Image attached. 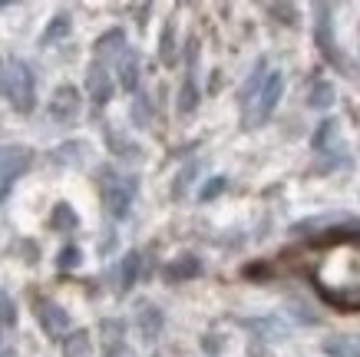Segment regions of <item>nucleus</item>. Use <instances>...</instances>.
<instances>
[{
	"label": "nucleus",
	"instance_id": "nucleus-9",
	"mask_svg": "<svg viewBox=\"0 0 360 357\" xmlns=\"http://www.w3.org/2000/svg\"><path fill=\"white\" fill-rule=\"evenodd\" d=\"M126 50H129V46H126V30H122V27H112V30H106L96 40V46H93L96 63H103V66H106V60H120Z\"/></svg>",
	"mask_w": 360,
	"mask_h": 357
},
{
	"label": "nucleus",
	"instance_id": "nucleus-30",
	"mask_svg": "<svg viewBox=\"0 0 360 357\" xmlns=\"http://www.w3.org/2000/svg\"><path fill=\"white\" fill-rule=\"evenodd\" d=\"M268 11H271L274 17L284 23V27H297V7H295V4H271Z\"/></svg>",
	"mask_w": 360,
	"mask_h": 357
},
{
	"label": "nucleus",
	"instance_id": "nucleus-23",
	"mask_svg": "<svg viewBox=\"0 0 360 357\" xmlns=\"http://www.w3.org/2000/svg\"><path fill=\"white\" fill-rule=\"evenodd\" d=\"M195 106H198V87H195L192 76H186V83H182V89H179V113L188 116Z\"/></svg>",
	"mask_w": 360,
	"mask_h": 357
},
{
	"label": "nucleus",
	"instance_id": "nucleus-24",
	"mask_svg": "<svg viewBox=\"0 0 360 357\" xmlns=\"http://www.w3.org/2000/svg\"><path fill=\"white\" fill-rule=\"evenodd\" d=\"M198 173V163H188L182 165V173L175 175V182H172V199H186V189L192 185V179H195Z\"/></svg>",
	"mask_w": 360,
	"mask_h": 357
},
{
	"label": "nucleus",
	"instance_id": "nucleus-16",
	"mask_svg": "<svg viewBox=\"0 0 360 357\" xmlns=\"http://www.w3.org/2000/svg\"><path fill=\"white\" fill-rule=\"evenodd\" d=\"M241 325L248 331H255L258 337H268V341H284L288 337V327L278 318H251V321H241Z\"/></svg>",
	"mask_w": 360,
	"mask_h": 357
},
{
	"label": "nucleus",
	"instance_id": "nucleus-31",
	"mask_svg": "<svg viewBox=\"0 0 360 357\" xmlns=\"http://www.w3.org/2000/svg\"><path fill=\"white\" fill-rule=\"evenodd\" d=\"M0 325H7V327L17 325V308H13V301L7 294H0Z\"/></svg>",
	"mask_w": 360,
	"mask_h": 357
},
{
	"label": "nucleus",
	"instance_id": "nucleus-14",
	"mask_svg": "<svg viewBox=\"0 0 360 357\" xmlns=\"http://www.w3.org/2000/svg\"><path fill=\"white\" fill-rule=\"evenodd\" d=\"M139 54L136 50H126V54L120 56V87L126 89V93H136V87H139Z\"/></svg>",
	"mask_w": 360,
	"mask_h": 357
},
{
	"label": "nucleus",
	"instance_id": "nucleus-15",
	"mask_svg": "<svg viewBox=\"0 0 360 357\" xmlns=\"http://www.w3.org/2000/svg\"><path fill=\"white\" fill-rule=\"evenodd\" d=\"M139 271H142V255L139 251H126L120 265V294L132 292V284L139 282Z\"/></svg>",
	"mask_w": 360,
	"mask_h": 357
},
{
	"label": "nucleus",
	"instance_id": "nucleus-19",
	"mask_svg": "<svg viewBox=\"0 0 360 357\" xmlns=\"http://www.w3.org/2000/svg\"><path fill=\"white\" fill-rule=\"evenodd\" d=\"M70 30H73V20H70V13H56L53 20L46 23V30L40 33V44H44V46L56 44V40L70 37Z\"/></svg>",
	"mask_w": 360,
	"mask_h": 357
},
{
	"label": "nucleus",
	"instance_id": "nucleus-36",
	"mask_svg": "<svg viewBox=\"0 0 360 357\" xmlns=\"http://www.w3.org/2000/svg\"><path fill=\"white\" fill-rule=\"evenodd\" d=\"M0 357H17V354L13 351H0Z\"/></svg>",
	"mask_w": 360,
	"mask_h": 357
},
{
	"label": "nucleus",
	"instance_id": "nucleus-6",
	"mask_svg": "<svg viewBox=\"0 0 360 357\" xmlns=\"http://www.w3.org/2000/svg\"><path fill=\"white\" fill-rule=\"evenodd\" d=\"M79 106H83V99H79V89L77 87H56L53 99H50V119L53 123H77L79 116Z\"/></svg>",
	"mask_w": 360,
	"mask_h": 357
},
{
	"label": "nucleus",
	"instance_id": "nucleus-4",
	"mask_svg": "<svg viewBox=\"0 0 360 357\" xmlns=\"http://www.w3.org/2000/svg\"><path fill=\"white\" fill-rule=\"evenodd\" d=\"M281 93H284V76H281V70H271V73H268V80H264L262 93H258V96H255V103L248 106L245 126H262L264 119L274 113V106H278Z\"/></svg>",
	"mask_w": 360,
	"mask_h": 357
},
{
	"label": "nucleus",
	"instance_id": "nucleus-34",
	"mask_svg": "<svg viewBox=\"0 0 360 357\" xmlns=\"http://www.w3.org/2000/svg\"><path fill=\"white\" fill-rule=\"evenodd\" d=\"M202 344H205V351H208V354H219V351H221V341H215V337H205Z\"/></svg>",
	"mask_w": 360,
	"mask_h": 357
},
{
	"label": "nucleus",
	"instance_id": "nucleus-13",
	"mask_svg": "<svg viewBox=\"0 0 360 357\" xmlns=\"http://www.w3.org/2000/svg\"><path fill=\"white\" fill-rule=\"evenodd\" d=\"M89 146L83 139H73V142H63V146H56L53 152H50V159H53L56 165H83V159H86Z\"/></svg>",
	"mask_w": 360,
	"mask_h": 357
},
{
	"label": "nucleus",
	"instance_id": "nucleus-21",
	"mask_svg": "<svg viewBox=\"0 0 360 357\" xmlns=\"http://www.w3.org/2000/svg\"><path fill=\"white\" fill-rule=\"evenodd\" d=\"M334 99H338V93H334L330 83H314L311 93H307V99H304V106L307 109H330L334 106Z\"/></svg>",
	"mask_w": 360,
	"mask_h": 357
},
{
	"label": "nucleus",
	"instance_id": "nucleus-29",
	"mask_svg": "<svg viewBox=\"0 0 360 357\" xmlns=\"http://www.w3.org/2000/svg\"><path fill=\"white\" fill-rule=\"evenodd\" d=\"M106 139L112 142V152H116V156H126V159H139V146L126 142L122 136H116V132H106Z\"/></svg>",
	"mask_w": 360,
	"mask_h": 357
},
{
	"label": "nucleus",
	"instance_id": "nucleus-7",
	"mask_svg": "<svg viewBox=\"0 0 360 357\" xmlns=\"http://www.w3.org/2000/svg\"><path fill=\"white\" fill-rule=\"evenodd\" d=\"M37 321L46 331V337H66L70 331V311L56 301H37Z\"/></svg>",
	"mask_w": 360,
	"mask_h": 357
},
{
	"label": "nucleus",
	"instance_id": "nucleus-33",
	"mask_svg": "<svg viewBox=\"0 0 360 357\" xmlns=\"http://www.w3.org/2000/svg\"><path fill=\"white\" fill-rule=\"evenodd\" d=\"M106 357H136V351H132L129 344H112L110 351H106Z\"/></svg>",
	"mask_w": 360,
	"mask_h": 357
},
{
	"label": "nucleus",
	"instance_id": "nucleus-20",
	"mask_svg": "<svg viewBox=\"0 0 360 357\" xmlns=\"http://www.w3.org/2000/svg\"><path fill=\"white\" fill-rule=\"evenodd\" d=\"M321 351L328 357H360V347H357V341L354 337H328L324 344H321Z\"/></svg>",
	"mask_w": 360,
	"mask_h": 357
},
{
	"label": "nucleus",
	"instance_id": "nucleus-12",
	"mask_svg": "<svg viewBox=\"0 0 360 357\" xmlns=\"http://www.w3.org/2000/svg\"><path fill=\"white\" fill-rule=\"evenodd\" d=\"M264 80H268V70H264V60H258V66L251 70V76L241 83V89H238L241 109H248L251 103H255V96H258V93H262V87H264Z\"/></svg>",
	"mask_w": 360,
	"mask_h": 357
},
{
	"label": "nucleus",
	"instance_id": "nucleus-38",
	"mask_svg": "<svg viewBox=\"0 0 360 357\" xmlns=\"http://www.w3.org/2000/svg\"><path fill=\"white\" fill-rule=\"evenodd\" d=\"M155 357H159V354H155Z\"/></svg>",
	"mask_w": 360,
	"mask_h": 357
},
{
	"label": "nucleus",
	"instance_id": "nucleus-10",
	"mask_svg": "<svg viewBox=\"0 0 360 357\" xmlns=\"http://www.w3.org/2000/svg\"><path fill=\"white\" fill-rule=\"evenodd\" d=\"M202 275V258L198 255H179L162 268L165 282H188V278H198Z\"/></svg>",
	"mask_w": 360,
	"mask_h": 357
},
{
	"label": "nucleus",
	"instance_id": "nucleus-8",
	"mask_svg": "<svg viewBox=\"0 0 360 357\" xmlns=\"http://www.w3.org/2000/svg\"><path fill=\"white\" fill-rule=\"evenodd\" d=\"M86 93L93 96L96 106H106V103L112 99V93H116V83H112L110 70H106L103 63H89V70H86Z\"/></svg>",
	"mask_w": 360,
	"mask_h": 357
},
{
	"label": "nucleus",
	"instance_id": "nucleus-22",
	"mask_svg": "<svg viewBox=\"0 0 360 357\" xmlns=\"http://www.w3.org/2000/svg\"><path fill=\"white\" fill-rule=\"evenodd\" d=\"M338 136V119H321V126H317V132L311 136V149L324 152L328 149V142Z\"/></svg>",
	"mask_w": 360,
	"mask_h": 357
},
{
	"label": "nucleus",
	"instance_id": "nucleus-25",
	"mask_svg": "<svg viewBox=\"0 0 360 357\" xmlns=\"http://www.w3.org/2000/svg\"><path fill=\"white\" fill-rule=\"evenodd\" d=\"M132 123H136L139 130H146V126L153 123V103L142 96V93L136 96V103H132Z\"/></svg>",
	"mask_w": 360,
	"mask_h": 357
},
{
	"label": "nucleus",
	"instance_id": "nucleus-17",
	"mask_svg": "<svg viewBox=\"0 0 360 357\" xmlns=\"http://www.w3.org/2000/svg\"><path fill=\"white\" fill-rule=\"evenodd\" d=\"M50 228L53 232H73V228H79L77 208L70 206V202H56L53 212H50Z\"/></svg>",
	"mask_w": 360,
	"mask_h": 357
},
{
	"label": "nucleus",
	"instance_id": "nucleus-18",
	"mask_svg": "<svg viewBox=\"0 0 360 357\" xmlns=\"http://www.w3.org/2000/svg\"><path fill=\"white\" fill-rule=\"evenodd\" d=\"M63 357H93V337H89V331H70L63 337Z\"/></svg>",
	"mask_w": 360,
	"mask_h": 357
},
{
	"label": "nucleus",
	"instance_id": "nucleus-11",
	"mask_svg": "<svg viewBox=\"0 0 360 357\" xmlns=\"http://www.w3.org/2000/svg\"><path fill=\"white\" fill-rule=\"evenodd\" d=\"M136 325H139V331H142V337H146V341H155V337L162 334L165 318H162V311H159L155 304L142 301L139 311H136Z\"/></svg>",
	"mask_w": 360,
	"mask_h": 357
},
{
	"label": "nucleus",
	"instance_id": "nucleus-35",
	"mask_svg": "<svg viewBox=\"0 0 360 357\" xmlns=\"http://www.w3.org/2000/svg\"><path fill=\"white\" fill-rule=\"evenodd\" d=\"M4 80H7V60H0V96H4Z\"/></svg>",
	"mask_w": 360,
	"mask_h": 357
},
{
	"label": "nucleus",
	"instance_id": "nucleus-27",
	"mask_svg": "<svg viewBox=\"0 0 360 357\" xmlns=\"http://www.w3.org/2000/svg\"><path fill=\"white\" fill-rule=\"evenodd\" d=\"M159 56H162V63H172L175 56V23L169 20L162 30V40H159Z\"/></svg>",
	"mask_w": 360,
	"mask_h": 357
},
{
	"label": "nucleus",
	"instance_id": "nucleus-5",
	"mask_svg": "<svg viewBox=\"0 0 360 357\" xmlns=\"http://www.w3.org/2000/svg\"><path fill=\"white\" fill-rule=\"evenodd\" d=\"M33 165V149L27 146H0V182L20 179Z\"/></svg>",
	"mask_w": 360,
	"mask_h": 357
},
{
	"label": "nucleus",
	"instance_id": "nucleus-37",
	"mask_svg": "<svg viewBox=\"0 0 360 357\" xmlns=\"http://www.w3.org/2000/svg\"><path fill=\"white\" fill-rule=\"evenodd\" d=\"M4 7H7V4H0V11H4Z\"/></svg>",
	"mask_w": 360,
	"mask_h": 357
},
{
	"label": "nucleus",
	"instance_id": "nucleus-26",
	"mask_svg": "<svg viewBox=\"0 0 360 357\" xmlns=\"http://www.w3.org/2000/svg\"><path fill=\"white\" fill-rule=\"evenodd\" d=\"M77 265H83V249H77V245H66V249H60V255H56V268L70 271V268H77Z\"/></svg>",
	"mask_w": 360,
	"mask_h": 357
},
{
	"label": "nucleus",
	"instance_id": "nucleus-28",
	"mask_svg": "<svg viewBox=\"0 0 360 357\" xmlns=\"http://www.w3.org/2000/svg\"><path fill=\"white\" fill-rule=\"evenodd\" d=\"M225 185H229V179H225V175H212V179L202 185V192H198V202H212V199H219V195L225 192Z\"/></svg>",
	"mask_w": 360,
	"mask_h": 357
},
{
	"label": "nucleus",
	"instance_id": "nucleus-3",
	"mask_svg": "<svg viewBox=\"0 0 360 357\" xmlns=\"http://www.w3.org/2000/svg\"><path fill=\"white\" fill-rule=\"evenodd\" d=\"M311 11L317 13V17H314V44H317V50L328 56V60L338 66L340 73H350V70H347V60L340 56L338 44H334V7H330V4H314Z\"/></svg>",
	"mask_w": 360,
	"mask_h": 357
},
{
	"label": "nucleus",
	"instance_id": "nucleus-2",
	"mask_svg": "<svg viewBox=\"0 0 360 357\" xmlns=\"http://www.w3.org/2000/svg\"><path fill=\"white\" fill-rule=\"evenodd\" d=\"M4 93L11 99V106L17 113H30L37 106V80H33L30 63L23 60H7V80H4Z\"/></svg>",
	"mask_w": 360,
	"mask_h": 357
},
{
	"label": "nucleus",
	"instance_id": "nucleus-1",
	"mask_svg": "<svg viewBox=\"0 0 360 357\" xmlns=\"http://www.w3.org/2000/svg\"><path fill=\"white\" fill-rule=\"evenodd\" d=\"M96 182H99V189H103L106 215L110 218H126L129 215L136 189H139V179H136V175H120V173H112L110 165H103V169H96Z\"/></svg>",
	"mask_w": 360,
	"mask_h": 357
},
{
	"label": "nucleus",
	"instance_id": "nucleus-32",
	"mask_svg": "<svg viewBox=\"0 0 360 357\" xmlns=\"http://www.w3.org/2000/svg\"><path fill=\"white\" fill-rule=\"evenodd\" d=\"M103 331H106V337H120L122 331H126V325L116 321V318H106V321H103Z\"/></svg>",
	"mask_w": 360,
	"mask_h": 357
}]
</instances>
